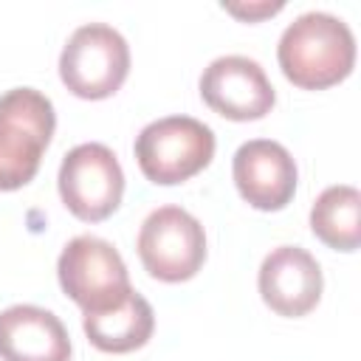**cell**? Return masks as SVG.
Masks as SVG:
<instances>
[{
	"label": "cell",
	"instance_id": "6da1fadb",
	"mask_svg": "<svg viewBox=\"0 0 361 361\" xmlns=\"http://www.w3.org/2000/svg\"><path fill=\"white\" fill-rule=\"evenodd\" d=\"M276 59L290 85L302 90H327L353 73L355 37L341 17L307 11L282 31Z\"/></svg>",
	"mask_w": 361,
	"mask_h": 361
},
{
	"label": "cell",
	"instance_id": "7a4b0ae2",
	"mask_svg": "<svg viewBox=\"0 0 361 361\" xmlns=\"http://www.w3.org/2000/svg\"><path fill=\"white\" fill-rule=\"evenodd\" d=\"M54 130V104L37 87H11L0 96V192L34 180Z\"/></svg>",
	"mask_w": 361,
	"mask_h": 361
},
{
	"label": "cell",
	"instance_id": "3957f363",
	"mask_svg": "<svg viewBox=\"0 0 361 361\" xmlns=\"http://www.w3.org/2000/svg\"><path fill=\"white\" fill-rule=\"evenodd\" d=\"M214 133L192 116L149 121L135 138V161L147 180L175 186L203 172L214 158Z\"/></svg>",
	"mask_w": 361,
	"mask_h": 361
},
{
	"label": "cell",
	"instance_id": "277c9868",
	"mask_svg": "<svg viewBox=\"0 0 361 361\" xmlns=\"http://www.w3.org/2000/svg\"><path fill=\"white\" fill-rule=\"evenodd\" d=\"M130 73V45L107 23L79 25L62 54H59V79L62 85L87 102L113 96Z\"/></svg>",
	"mask_w": 361,
	"mask_h": 361
},
{
	"label": "cell",
	"instance_id": "5b68a950",
	"mask_svg": "<svg viewBox=\"0 0 361 361\" xmlns=\"http://www.w3.org/2000/svg\"><path fill=\"white\" fill-rule=\"evenodd\" d=\"M56 276L65 296L73 299L82 313H102L133 290L121 254L93 234H79L62 248Z\"/></svg>",
	"mask_w": 361,
	"mask_h": 361
},
{
	"label": "cell",
	"instance_id": "8992f818",
	"mask_svg": "<svg viewBox=\"0 0 361 361\" xmlns=\"http://www.w3.org/2000/svg\"><path fill=\"white\" fill-rule=\"evenodd\" d=\"M144 271L158 282H186L206 262V231L180 206H161L147 214L135 240Z\"/></svg>",
	"mask_w": 361,
	"mask_h": 361
},
{
	"label": "cell",
	"instance_id": "52a82bcc",
	"mask_svg": "<svg viewBox=\"0 0 361 361\" xmlns=\"http://www.w3.org/2000/svg\"><path fill=\"white\" fill-rule=\"evenodd\" d=\"M56 186L65 209L73 217L85 223H99L121 206L124 172L107 144L87 141L65 152Z\"/></svg>",
	"mask_w": 361,
	"mask_h": 361
},
{
	"label": "cell",
	"instance_id": "ba28073f",
	"mask_svg": "<svg viewBox=\"0 0 361 361\" xmlns=\"http://www.w3.org/2000/svg\"><path fill=\"white\" fill-rule=\"evenodd\" d=\"M203 102L228 121L265 118L276 102L274 85L262 65L243 54H226L209 62L200 76Z\"/></svg>",
	"mask_w": 361,
	"mask_h": 361
},
{
	"label": "cell",
	"instance_id": "9c48e42d",
	"mask_svg": "<svg viewBox=\"0 0 361 361\" xmlns=\"http://www.w3.org/2000/svg\"><path fill=\"white\" fill-rule=\"evenodd\" d=\"M231 175L240 197L259 212H279L296 195L299 169L293 155L271 138L240 144L231 161Z\"/></svg>",
	"mask_w": 361,
	"mask_h": 361
},
{
	"label": "cell",
	"instance_id": "30bf717a",
	"mask_svg": "<svg viewBox=\"0 0 361 361\" xmlns=\"http://www.w3.org/2000/svg\"><path fill=\"white\" fill-rule=\"evenodd\" d=\"M257 285L262 302L276 316L299 319L319 305L324 276L310 251L299 245H279L262 259Z\"/></svg>",
	"mask_w": 361,
	"mask_h": 361
},
{
	"label": "cell",
	"instance_id": "8fae6325",
	"mask_svg": "<svg viewBox=\"0 0 361 361\" xmlns=\"http://www.w3.org/2000/svg\"><path fill=\"white\" fill-rule=\"evenodd\" d=\"M71 336L62 319L37 305H11L0 313V361H71Z\"/></svg>",
	"mask_w": 361,
	"mask_h": 361
},
{
	"label": "cell",
	"instance_id": "7c38bea8",
	"mask_svg": "<svg viewBox=\"0 0 361 361\" xmlns=\"http://www.w3.org/2000/svg\"><path fill=\"white\" fill-rule=\"evenodd\" d=\"M82 327L87 341L102 353H133L144 347L152 338L155 330V313L152 305L133 288L118 305L102 310V313H85Z\"/></svg>",
	"mask_w": 361,
	"mask_h": 361
},
{
	"label": "cell",
	"instance_id": "4fadbf2b",
	"mask_svg": "<svg viewBox=\"0 0 361 361\" xmlns=\"http://www.w3.org/2000/svg\"><path fill=\"white\" fill-rule=\"evenodd\" d=\"M310 231L333 251H355L361 245V192L347 183L327 186L310 206Z\"/></svg>",
	"mask_w": 361,
	"mask_h": 361
},
{
	"label": "cell",
	"instance_id": "5bb4252c",
	"mask_svg": "<svg viewBox=\"0 0 361 361\" xmlns=\"http://www.w3.org/2000/svg\"><path fill=\"white\" fill-rule=\"evenodd\" d=\"M223 8L228 14H234L237 20L257 23V20H265V17H274L276 11H282L285 3L282 0H276V3H268V0H259V3H223Z\"/></svg>",
	"mask_w": 361,
	"mask_h": 361
}]
</instances>
